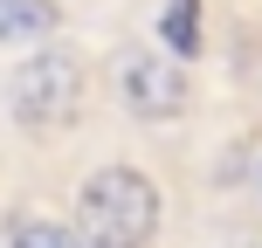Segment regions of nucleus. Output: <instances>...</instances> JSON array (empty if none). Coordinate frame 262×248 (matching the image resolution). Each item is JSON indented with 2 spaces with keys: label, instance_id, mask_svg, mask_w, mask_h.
Masks as SVG:
<instances>
[{
  "label": "nucleus",
  "instance_id": "obj_6",
  "mask_svg": "<svg viewBox=\"0 0 262 248\" xmlns=\"http://www.w3.org/2000/svg\"><path fill=\"white\" fill-rule=\"evenodd\" d=\"M7 248H83V241H76V228H55V221H21Z\"/></svg>",
  "mask_w": 262,
  "mask_h": 248
},
{
  "label": "nucleus",
  "instance_id": "obj_1",
  "mask_svg": "<svg viewBox=\"0 0 262 248\" xmlns=\"http://www.w3.org/2000/svg\"><path fill=\"white\" fill-rule=\"evenodd\" d=\"M152 228H159V193L131 166L90 172V186L76 193V241L83 248H145Z\"/></svg>",
  "mask_w": 262,
  "mask_h": 248
},
{
  "label": "nucleus",
  "instance_id": "obj_2",
  "mask_svg": "<svg viewBox=\"0 0 262 248\" xmlns=\"http://www.w3.org/2000/svg\"><path fill=\"white\" fill-rule=\"evenodd\" d=\"M7 104H14V124H28V131L76 124L83 118V69H76V55H62V49L28 55L7 76Z\"/></svg>",
  "mask_w": 262,
  "mask_h": 248
},
{
  "label": "nucleus",
  "instance_id": "obj_5",
  "mask_svg": "<svg viewBox=\"0 0 262 248\" xmlns=\"http://www.w3.org/2000/svg\"><path fill=\"white\" fill-rule=\"evenodd\" d=\"M159 35H166V55H172V62L200 55V0H172V7L159 14Z\"/></svg>",
  "mask_w": 262,
  "mask_h": 248
},
{
  "label": "nucleus",
  "instance_id": "obj_3",
  "mask_svg": "<svg viewBox=\"0 0 262 248\" xmlns=\"http://www.w3.org/2000/svg\"><path fill=\"white\" fill-rule=\"evenodd\" d=\"M118 90H124V104L138 110V118L166 124V118L186 110V69L172 62L166 49H124L118 55Z\"/></svg>",
  "mask_w": 262,
  "mask_h": 248
},
{
  "label": "nucleus",
  "instance_id": "obj_4",
  "mask_svg": "<svg viewBox=\"0 0 262 248\" xmlns=\"http://www.w3.org/2000/svg\"><path fill=\"white\" fill-rule=\"evenodd\" d=\"M55 28V0H0V49L7 41H41Z\"/></svg>",
  "mask_w": 262,
  "mask_h": 248
}]
</instances>
